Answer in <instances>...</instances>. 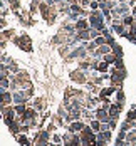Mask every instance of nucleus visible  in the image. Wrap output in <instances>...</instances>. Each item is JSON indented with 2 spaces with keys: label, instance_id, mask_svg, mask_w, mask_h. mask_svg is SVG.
Here are the masks:
<instances>
[{
  "label": "nucleus",
  "instance_id": "nucleus-1",
  "mask_svg": "<svg viewBox=\"0 0 136 146\" xmlns=\"http://www.w3.org/2000/svg\"><path fill=\"white\" fill-rule=\"evenodd\" d=\"M81 128H82V124H81V123H77V124H72V126H71V129H72V131H79Z\"/></svg>",
  "mask_w": 136,
  "mask_h": 146
},
{
  "label": "nucleus",
  "instance_id": "nucleus-2",
  "mask_svg": "<svg viewBox=\"0 0 136 146\" xmlns=\"http://www.w3.org/2000/svg\"><path fill=\"white\" fill-rule=\"evenodd\" d=\"M77 27H79V29H84V27H86V22H82V20H81V22L77 24Z\"/></svg>",
  "mask_w": 136,
  "mask_h": 146
},
{
  "label": "nucleus",
  "instance_id": "nucleus-3",
  "mask_svg": "<svg viewBox=\"0 0 136 146\" xmlns=\"http://www.w3.org/2000/svg\"><path fill=\"white\" fill-rule=\"evenodd\" d=\"M131 22H133V19H131V17H126V19H124V24H131Z\"/></svg>",
  "mask_w": 136,
  "mask_h": 146
}]
</instances>
